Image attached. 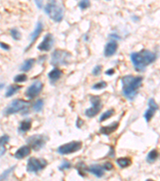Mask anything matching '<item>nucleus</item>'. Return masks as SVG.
Segmentation results:
<instances>
[{
    "label": "nucleus",
    "instance_id": "obj_28",
    "mask_svg": "<svg viewBox=\"0 0 160 181\" xmlns=\"http://www.w3.org/2000/svg\"><path fill=\"white\" fill-rule=\"evenodd\" d=\"M76 168H77V170L78 171V174H79L80 175L83 176V175H85V171L86 170V166H85V164H84L82 162L78 163V165H77Z\"/></svg>",
    "mask_w": 160,
    "mask_h": 181
},
{
    "label": "nucleus",
    "instance_id": "obj_4",
    "mask_svg": "<svg viewBox=\"0 0 160 181\" xmlns=\"http://www.w3.org/2000/svg\"><path fill=\"white\" fill-rule=\"evenodd\" d=\"M71 54L67 51L62 49H56L51 56V64L53 66L66 65L70 62Z\"/></svg>",
    "mask_w": 160,
    "mask_h": 181
},
{
    "label": "nucleus",
    "instance_id": "obj_12",
    "mask_svg": "<svg viewBox=\"0 0 160 181\" xmlns=\"http://www.w3.org/2000/svg\"><path fill=\"white\" fill-rule=\"evenodd\" d=\"M148 109L146 110V111L144 114V118L147 122H150L151 120V118L154 115L155 112L158 110V106L157 103L155 102L154 98H150L148 101Z\"/></svg>",
    "mask_w": 160,
    "mask_h": 181
},
{
    "label": "nucleus",
    "instance_id": "obj_10",
    "mask_svg": "<svg viewBox=\"0 0 160 181\" xmlns=\"http://www.w3.org/2000/svg\"><path fill=\"white\" fill-rule=\"evenodd\" d=\"M43 88V84L39 81L34 82L31 86H29L26 91L25 94L29 99H33L41 93Z\"/></svg>",
    "mask_w": 160,
    "mask_h": 181
},
{
    "label": "nucleus",
    "instance_id": "obj_25",
    "mask_svg": "<svg viewBox=\"0 0 160 181\" xmlns=\"http://www.w3.org/2000/svg\"><path fill=\"white\" fill-rule=\"evenodd\" d=\"M43 105H44L43 100L39 99V100H37L35 103H34L33 109L35 110V111H36V112H40V111H42V110H43Z\"/></svg>",
    "mask_w": 160,
    "mask_h": 181
},
{
    "label": "nucleus",
    "instance_id": "obj_35",
    "mask_svg": "<svg viewBox=\"0 0 160 181\" xmlns=\"http://www.w3.org/2000/svg\"><path fill=\"white\" fill-rule=\"evenodd\" d=\"M103 167L104 170H107V171H110V170L113 169V164H112L111 162H106L105 163L103 164Z\"/></svg>",
    "mask_w": 160,
    "mask_h": 181
},
{
    "label": "nucleus",
    "instance_id": "obj_30",
    "mask_svg": "<svg viewBox=\"0 0 160 181\" xmlns=\"http://www.w3.org/2000/svg\"><path fill=\"white\" fill-rule=\"evenodd\" d=\"M15 167V166L11 167L10 169H8V170H6V171H4L3 173L2 174V175L0 176V181H2V180H4L5 179H6V178H7L8 176H9V175H10V174L11 173L12 171H14Z\"/></svg>",
    "mask_w": 160,
    "mask_h": 181
},
{
    "label": "nucleus",
    "instance_id": "obj_24",
    "mask_svg": "<svg viewBox=\"0 0 160 181\" xmlns=\"http://www.w3.org/2000/svg\"><path fill=\"white\" fill-rule=\"evenodd\" d=\"M115 114V110L113 109H111V110H108L107 111H106L105 113L102 114L101 117L99 118L100 122H103V121H106L107 119L110 118L112 116H113Z\"/></svg>",
    "mask_w": 160,
    "mask_h": 181
},
{
    "label": "nucleus",
    "instance_id": "obj_8",
    "mask_svg": "<svg viewBox=\"0 0 160 181\" xmlns=\"http://www.w3.org/2000/svg\"><path fill=\"white\" fill-rule=\"evenodd\" d=\"M82 143L79 141H73L68 143L63 144L58 148V152L60 155H69L78 152L82 148Z\"/></svg>",
    "mask_w": 160,
    "mask_h": 181
},
{
    "label": "nucleus",
    "instance_id": "obj_21",
    "mask_svg": "<svg viewBox=\"0 0 160 181\" xmlns=\"http://www.w3.org/2000/svg\"><path fill=\"white\" fill-rule=\"evenodd\" d=\"M118 165L121 168H125V167H129V166L131 164V160L130 158L127 157H122V158H119L117 160Z\"/></svg>",
    "mask_w": 160,
    "mask_h": 181
},
{
    "label": "nucleus",
    "instance_id": "obj_40",
    "mask_svg": "<svg viewBox=\"0 0 160 181\" xmlns=\"http://www.w3.org/2000/svg\"><path fill=\"white\" fill-rule=\"evenodd\" d=\"M6 152V149L4 147H0V156H3L4 154Z\"/></svg>",
    "mask_w": 160,
    "mask_h": 181
},
{
    "label": "nucleus",
    "instance_id": "obj_39",
    "mask_svg": "<svg viewBox=\"0 0 160 181\" xmlns=\"http://www.w3.org/2000/svg\"><path fill=\"white\" fill-rule=\"evenodd\" d=\"M83 124V121L81 119V118H78V121H77V126L78 128H80L82 126V125Z\"/></svg>",
    "mask_w": 160,
    "mask_h": 181
},
{
    "label": "nucleus",
    "instance_id": "obj_11",
    "mask_svg": "<svg viewBox=\"0 0 160 181\" xmlns=\"http://www.w3.org/2000/svg\"><path fill=\"white\" fill-rule=\"evenodd\" d=\"M54 42H55V39H54V36H53L52 34H47L43 38V41L38 46V49L43 52L50 51L52 48Z\"/></svg>",
    "mask_w": 160,
    "mask_h": 181
},
{
    "label": "nucleus",
    "instance_id": "obj_1",
    "mask_svg": "<svg viewBox=\"0 0 160 181\" xmlns=\"http://www.w3.org/2000/svg\"><path fill=\"white\" fill-rule=\"evenodd\" d=\"M157 58L156 54L149 50L143 49L139 52H133L131 54V60L135 70L142 72L145 70L150 64L154 63Z\"/></svg>",
    "mask_w": 160,
    "mask_h": 181
},
{
    "label": "nucleus",
    "instance_id": "obj_41",
    "mask_svg": "<svg viewBox=\"0 0 160 181\" xmlns=\"http://www.w3.org/2000/svg\"><path fill=\"white\" fill-rule=\"evenodd\" d=\"M35 4L37 5L39 8H41L43 7V2L41 1H35Z\"/></svg>",
    "mask_w": 160,
    "mask_h": 181
},
{
    "label": "nucleus",
    "instance_id": "obj_22",
    "mask_svg": "<svg viewBox=\"0 0 160 181\" xmlns=\"http://www.w3.org/2000/svg\"><path fill=\"white\" fill-rule=\"evenodd\" d=\"M20 89H21V86H19V85H10V86L8 87L7 90H6V97H10L13 96V95H14L15 93H16Z\"/></svg>",
    "mask_w": 160,
    "mask_h": 181
},
{
    "label": "nucleus",
    "instance_id": "obj_33",
    "mask_svg": "<svg viewBox=\"0 0 160 181\" xmlns=\"http://www.w3.org/2000/svg\"><path fill=\"white\" fill-rule=\"evenodd\" d=\"M70 167H71V164H70V162L63 161V163H62V164L59 166V170H60V171H63V170L69 169Z\"/></svg>",
    "mask_w": 160,
    "mask_h": 181
},
{
    "label": "nucleus",
    "instance_id": "obj_18",
    "mask_svg": "<svg viewBox=\"0 0 160 181\" xmlns=\"http://www.w3.org/2000/svg\"><path fill=\"white\" fill-rule=\"evenodd\" d=\"M62 74H63V73H62V71H61L60 69L55 68V69H52V70L48 73V78L50 79V81H51V82L54 83L60 78Z\"/></svg>",
    "mask_w": 160,
    "mask_h": 181
},
{
    "label": "nucleus",
    "instance_id": "obj_5",
    "mask_svg": "<svg viewBox=\"0 0 160 181\" xmlns=\"http://www.w3.org/2000/svg\"><path fill=\"white\" fill-rule=\"evenodd\" d=\"M30 106V103L25 100L22 99H15L12 101L6 109L4 110V114L6 115L15 114V113L20 112V111H27L28 110V106Z\"/></svg>",
    "mask_w": 160,
    "mask_h": 181
},
{
    "label": "nucleus",
    "instance_id": "obj_19",
    "mask_svg": "<svg viewBox=\"0 0 160 181\" xmlns=\"http://www.w3.org/2000/svg\"><path fill=\"white\" fill-rule=\"evenodd\" d=\"M32 122L31 119H25L20 123V126L19 127V132L20 133H26L27 131L32 128Z\"/></svg>",
    "mask_w": 160,
    "mask_h": 181
},
{
    "label": "nucleus",
    "instance_id": "obj_15",
    "mask_svg": "<svg viewBox=\"0 0 160 181\" xmlns=\"http://www.w3.org/2000/svg\"><path fill=\"white\" fill-rule=\"evenodd\" d=\"M119 126V122H115L107 126H103V127L100 129V133L104 134V135H110V134H112L113 132H115V130H117Z\"/></svg>",
    "mask_w": 160,
    "mask_h": 181
},
{
    "label": "nucleus",
    "instance_id": "obj_13",
    "mask_svg": "<svg viewBox=\"0 0 160 181\" xmlns=\"http://www.w3.org/2000/svg\"><path fill=\"white\" fill-rule=\"evenodd\" d=\"M118 49V43L117 42L112 39L111 41L108 42L105 46L104 48V56L107 57H110L113 56L116 52Z\"/></svg>",
    "mask_w": 160,
    "mask_h": 181
},
{
    "label": "nucleus",
    "instance_id": "obj_43",
    "mask_svg": "<svg viewBox=\"0 0 160 181\" xmlns=\"http://www.w3.org/2000/svg\"><path fill=\"white\" fill-rule=\"evenodd\" d=\"M4 86H5V84H4V83H0V90L2 89H3Z\"/></svg>",
    "mask_w": 160,
    "mask_h": 181
},
{
    "label": "nucleus",
    "instance_id": "obj_37",
    "mask_svg": "<svg viewBox=\"0 0 160 181\" xmlns=\"http://www.w3.org/2000/svg\"><path fill=\"white\" fill-rule=\"evenodd\" d=\"M105 74L108 75V76H112L113 74H115V69H110L108 70L105 72Z\"/></svg>",
    "mask_w": 160,
    "mask_h": 181
},
{
    "label": "nucleus",
    "instance_id": "obj_32",
    "mask_svg": "<svg viewBox=\"0 0 160 181\" xmlns=\"http://www.w3.org/2000/svg\"><path fill=\"white\" fill-rule=\"evenodd\" d=\"M90 6H91L90 1H86V0L81 1V2L78 3V7H79V8H81L82 10L86 9V8H88Z\"/></svg>",
    "mask_w": 160,
    "mask_h": 181
},
{
    "label": "nucleus",
    "instance_id": "obj_26",
    "mask_svg": "<svg viewBox=\"0 0 160 181\" xmlns=\"http://www.w3.org/2000/svg\"><path fill=\"white\" fill-rule=\"evenodd\" d=\"M11 36H12V38L15 39V40H19L21 39V33L17 28H12L10 31Z\"/></svg>",
    "mask_w": 160,
    "mask_h": 181
},
{
    "label": "nucleus",
    "instance_id": "obj_17",
    "mask_svg": "<svg viewBox=\"0 0 160 181\" xmlns=\"http://www.w3.org/2000/svg\"><path fill=\"white\" fill-rule=\"evenodd\" d=\"M87 170L90 171L91 173L95 175L98 178L102 177L104 175L103 167H102V166L98 165V164H94V165L90 166V167H88Z\"/></svg>",
    "mask_w": 160,
    "mask_h": 181
},
{
    "label": "nucleus",
    "instance_id": "obj_6",
    "mask_svg": "<svg viewBox=\"0 0 160 181\" xmlns=\"http://www.w3.org/2000/svg\"><path fill=\"white\" fill-rule=\"evenodd\" d=\"M47 165V160L44 159H38V158H30L27 164V171L28 172L36 173L39 171L45 168Z\"/></svg>",
    "mask_w": 160,
    "mask_h": 181
},
{
    "label": "nucleus",
    "instance_id": "obj_27",
    "mask_svg": "<svg viewBox=\"0 0 160 181\" xmlns=\"http://www.w3.org/2000/svg\"><path fill=\"white\" fill-rule=\"evenodd\" d=\"M27 80V76L24 73H22V74H19L17 76L14 77V81L15 83H21L24 82Z\"/></svg>",
    "mask_w": 160,
    "mask_h": 181
},
{
    "label": "nucleus",
    "instance_id": "obj_36",
    "mask_svg": "<svg viewBox=\"0 0 160 181\" xmlns=\"http://www.w3.org/2000/svg\"><path fill=\"white\" fill-rule=\"evenodd\" d=\"M0 48H2L3 50H6V51H8V50L10 49V46L6 44V43H2V42H0Z\"/></svg>",
    "mask_w": 160,
    "mask_h": 181
},
{
    "label": "nucleus",
    "instance_id": "obj_2",
    "mask_svg": "<svg viewBox=\"0 0 160 181\" xmlns=\"http://www.w3.org/2000/svg\"><path fill=\"white\" fill-rule=\"evenodd\" d=\"M143 80L142 77H134L132 75H127L122 77L123 93L125 97L131 101L135 98L138 93V90L142 86Z\"/></svg>",
    "mask_w": 160,
    "mask_h": 181
},
{
    "label": "nucleus",
    "instance_id": "obj_29",
    "mask_svg": "<svg viewBox=\"0 0 160 181\" xmlns=\"http://www.w3.org/2000/svg\"><path fill=\"white\" fill-rule=\"evenodd\" d=\"M107 87V83L105 81H99V82L95 84L93 86H92V89H96V90H99V89H104Z\"/></svg>",
    "mask_w": 160,
    "mask_h": 181
},
{
    "label": "nucleus",
    "instance_id": "obj_9",
    "mask_svg": "<svg viewBox=\"0 0 160 181\" xmlns=\"http://www.w3.org/2000/svg\"><path fill=\"white\" fill-rule=\"evenodd\" d=\"M47 139V138L45 136L41 135V134H36V135H32L29 137L27 139V142L30 147L35 151H39L45 146Z\"/></svg>",
    "mask_w": 160,
    "mask_h": 181
},
{
    "label": "nucleus",
    "instance_id": "obj_23",
    "mask_svg": "<svg viewBox=\"0 0 160 181\" xmlns=\"http://www.w3.org/2000/svg\"><path fill=\"white\" fill-rule=\"evenodd\" d=\"M158 152H157V150L153 149L152 151H150L148 153L147 156H146V161L148 163H154L155 160L158 158Z\"/></svg>",
    "mask_w": 160,
    "mask_h": 181
},
{
    "label": "nucleus",
    "instance_id": "obj_34",
    "mask_svg": "<svg viewBox=\"0 0 160 181\" xmlns=\"http://www.w3.org/2000/svg\"><path fill=\"white\" fill-rule=\"evenodd\" d=\"M102 69H103L102 65H96L95 67L94 68V69L92 70V73L95 76H98V75H99L101 73Z\"/></svg>",
    "mask_w": 160,
    "mask_h": 181
},
{
    "label": "nucleus",
    "instance_id": "obj_20",
    "mask_svg": "<svg viewBox=\"0 0 160 181\" xmlns=\"http://www.w3.org/2000/svg\"><path fill=\"white\" fill-rule=\"evenodd\" d=\"M35 63V60L33 59V58L26 60V61H24V63L23 64L21 67H20V70L23 72L29 71V70H31L32 68L33 67V65Z\"/></svg>",
    "mask_w": 160,
    "mask_h": 181
},
{
    "label": "nucleus",
    "instance_id": "obj_42",
    "mask_svg": "<svg viewBox=\"0 0 160 181\" xmlns=\"http://www.w3.org/2000/svg\"><path fill=\"white\" fill-rule=\"evenodd\" d=\"M110 36H111V37L113 38V39H120V37H119V36H116V35H115V33L112 34V35H110Z\"/></svg>",
    "mask_w": 160,
    "mask_h": 181
},
{
    "label": "nucleus",
    "instance_id": "obj_44",
    "mask_svg": "<svg viewBox=\"0 0 160 181\" xmlns=\"http://www.w3.org/2000/svg\"><path fill=\"white\" fill-rule=\"evenodd\" d=\"M146 181H154V180H153V179H146Z\"/></svg>",
    "mask_w": 160,
    "mask_h": 181
},
{
    "label": "nucleus",
    "instance_id": "obj_31",
    "mask_svg": "<svg viewBox=\"0 0 160 181\" xmlns=\"http://www.w3.org/2000/svg\"><path fill=\"white\" fill-rule=\"evenodd\" d=\"M9 140H10V138L6 134H4V135L1 136L0 137V147H4V146L9 142Z\"/></svg>",
    "mask_w": 160,
    "mask_h": 181
},
{
    "label": "nucleus",
    "instance_id": "obj_38",
    "mask_svg": "<svg viewBox=\"0 0 160 181\" xmlns=\"http://www.w3.org/2000/svg\"><path fill=\"white\" fill-rule=\"evenodd\" d=\"M108 156L110 157H114L115 156V150H114V147H111V150H110V153L108 154Z\"/></svg>",
    "mask_w": 160,
    "mask_h": 181
},
{
    "label": "nucleus",
    "instance_id": "obj_7",
    "mask_svg": "<svg viewBox=\"0 0 160 181\" xmlns=\"http://www.w3.org/2000/svg\"><path fill=\"white\" fill-rule=\"evenodd\" d=\"M91 107L85 111V115L88 118H94L96 116L100 110L103 108V104H102L101 99L98 96H92L91 97Z\"/></svg>",
    "mask_w": 160,
    "mask_h": 181
},
{
    "label": "nucleus",
    "instance_id": "obj_14",
    "mask_svg": "<svg viewBox=\"0 0 160 181\" xmlns=\"http://www.w3.org/2000/svg\"><path fill=\"white\" fill-rule=\"evenodd\" d=\"M43 30V23L40 21H39L37 23V24H36V27H35V30H34V32H32L31 35H30V38H31V43H30L29 45H28V47L27 49H28V48H29L31 47V46H32L35 41H36V39H37L38 37L40 36V34L42 33Z\"/></svg>",
    "mask_w": 160,
    "mask_h": 181
},
{
    "label": "nucleus",
    "instance_id": "obj_16",
    "mask_svg": "<svg viewBox=\"0 0 160 181\" xmlns=\"http://www.w3.org/2000/svg\"><path fill=\"white\" fill-rule=\"evenodd\" d=\"M31 153V147L28 146H23L15 154V157L18 160H22L23 158L29 156Z\"/></svg>",
    "mask_w": 160,
    "mask_h": 181
},
{
    "label": "nucleus",
    "instance_id": "obj_3",
    "mask_svg": "<svg viewBox=\"0 0 160 181\" xmlns=\"http://www.w3.org/2000/svg\"><path fill=\"white\" fill-rule=\"evenodd\" d=\"M45 12L55 22H61L64 16L63 7L56 1H51L48 2L45 7Z\"/></svg>",
    "mask_w": 160,
    "mask_h": 181
}]
</instances>
